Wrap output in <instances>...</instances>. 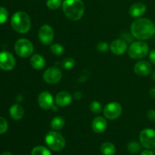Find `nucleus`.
Segmentation results:
<instances>
[{
    "label": "nucleus",
    "mask_w": 155,
    "mask_h": 155,
    "mask_svg": "<svg viewBox=\"0 0 155 155\" xmlns=\"http://www.w3.org/2000/svg\"><path fill=\"white\" fill-rule=\"evenodd\" d=\"M134 71L137 75L145 77L151 74L152 71V66L147 61H140L135 64Z\"/></svg>",
    "instance_id": "ddd939ff"
},
{
    "label": "nucleus",
    "mask_w": 155,
    "mask_h": 155,
    "mask_svg": "<svg viewBox=\"0 0 155 155\" xmlns=\"http://www.w3.org/2000/svg\"><path fill=\"white\" fill-rule=\"evenodd\" d=\"M75 65V61L71 58H68L62 61V67L64 69L70 70L73 68Z\"/></svg>",
    "instance_id": "bb28decb"
},
{
    "label": "nucleus",
    "mask_w": 155,
    "mask_h": 155,
    "mask_svg": "<svg viewBox=\"0 0 155 155\" xmlns=\"http://www.w3.org/2000/svg\"><path fill=\"white\" fill-rule=\"evenodd\" d=\"M131 33L139 40H146L155 33V25L148 18H139L132 24Z\"/></svg>",
    "instance_id": "f257e3e1"
},
{
    "label": "nucleus",
    "mask_w": 155,
    "mask_h": 155,
    "mask_svg": "<svg viewBox=\"0 0 155 155\" xmlns=\"http://www.w3.org/2000/svg\"><path fill=\"white\" fill-rule=\"evenodd\" d=\"M16 61L8 51L0 52V68L4 71H11L15 67Z\"/></svg>",
    "instance_id": "9b49d317"
},
{
    "label": "nucleus",
    "mask_w": 155,
    "mask_h": 155,
    "mask_svg": "<svg viewBox=\"0 0 155 155\" xmlns=\"http://www.w3.org/2000/svg\"><path fill=\"white\" fill-rule=\"evenodd\" d=\"M110 49L113 54L116 55H122L127 49V42L123 39H115L110 44Z\"/></svg>",
    "instance_id": "4468645a"
},
{
    "label": "nucleus",
    "mask_w": 155,
    "mask_h": 155,
    "mask_svg": "<svg viewBox=\"0 0 155 155\" xmlns=\"http://www.w3.org/2000/svg\"><path fill=\"white\" fill-rule=\"evenodd\" d=\"M38 103L41 108L49 110L54 107V99L51 94L48 92H42L38 96Z\"/></svg>",
    "instance_id": "f8f14e48"
},
{
    "label": "nucleus",
    "mask_w": 155,
    "mask_h": 155,
    "mask_svg": "<svg viewBox=\"0 0 155 155\" xmlns=\"http://www.w3.org/2000/svg\"><path fill=\"white\" fill-rule=\"evenodd\" d=\"M32 155H51L49 150L44 146H36L32 151Z\"/></svg>",
    "instance_id": "4be33fe9"
},
{
    "label": "nucleus",
    "mask_w": 155,
    "mask_h": 155,
    "mask_svg": "<svg viewBox=\"0 0 155 155\" xmlns=\"http://www.w3.org/2000/svg\"><path fill=\"white\" fill-rule=\"evenodd\" d=\"M92 127L95 133H104L107 127V122L102 117H96L92 121Z\"/></svg>",
    "instance_id": "dca6fc26"
},
{
    "label": "nucleus",
    "mask_w": 155,
    "mask_h": 155,
    "mask_svg": "<svg viewBox=\"0 0 155 155\" xmlns=\"http://www.w3.org/2000/svg\"><path fill=\"white\" fill-rule=\"evenodd\" d=\"M62 78V73L56 67L48 68L43 74V79L48 84H56Z\"/></svg>",
    "instance_id": "1a4fd4ad"
},
{
    "label": "nucleus",
    "mask_w": 155,
    "mask_h": 155,
    "mask_svg": "<svg viewBox=\"0 0 155 155\" xmlns=\"http://www.w3.org/2000/svg\"><path fill=\"white\" fill-rule=\"evenodd\" d=\"M15 49L17 54L21 58H27L33 52V45L27 39H20L15 44Z\"/></svg>",
    "instance_id": "423d86ee"
},
{
    "label": "nucleus",
    "mask_w": 155,
    "mask_h": 155,
    "mask_svg": "<svg viewBox=\"0 0 155 155\" xmlns=\"http://www.w3.org/2000/svg\"><path fill=\"white\" fill-rule=\"evenodd\" d=\"M116 151L115 146L110 142H104L101 146V152L104 155H114Z\"/></svg>",
    "instance_id": "aec40b11"
},
{
    "label": "nucleus",
    "mask_w": 155,
    "mask_h": 155,
    "mask_svg": "<svg viewBox=\"0 0 155 155\" xmlns=\"http://www.w3.org/2000/svg\"><path fill=\"white\" fill-rule=\"evenodd\" d=\"M67 18L71 21H79L85 12L84 3L82 0H64L62 5Z\"/></svg>",
    "instance_id": "f03ea898"
},
{
    "label": "nucleus",
    "mask_w": 155,
    "mask_h": 155,
    "mask_svg": "<svg viewBox=\"0 0 155 155\" xmlns=\"http://www.w3.org/2000/svg\"><path fill=\"white\" fill-rule=\"evenodd\" d=\"M133 37H134V36H133L132 33L130 34V33H127L122 35V39H124V41H126L127 42H131L132 41H133Z\"/></svg>",
    "instance_id": "7c9ffc66"
},
{
    "label": "nucleus",
    "mask_w": 155,
    "mask_h": 155,
    "mask_svg": "<svg viewBox=\"0 0 155 155\" xmlns=\"http://www.w3.org/2000/svg\"><path fill=\"white\" fill-rule=\"evenodd\" d=\"M54 30L48 24L42 26L39 30V41L44 45H49L54 39Z\"/></svg>",
    "instance_id": "9d476101"
},
{
    "label": "nucleus",
    "mask_w": 155,
    "mask_h": 155,
    "mask_svg": "<svg viewBox=\"0 0 155 155\" xmlns=\"http://www.w3.org/2000/svg\"><path fill=\"white\" fill-rule=\"evenodd\" d=\"M147 117L151 121H155V110H154V109H150L147 112Z\"/></svg>",
    "instance_id": "2f4dec72"
},
{
    "label": "nucleus",
    "mask_w": 155,
    "mask_h": 155,
    "mask_svg": "<svg viewBox=\"0 0 155 155\" xmlns=\"http://www.w3.org/2000/svg\"><path fill=\"white\" fill-rule=\"evenodd\" d=\"M89 107H90V110L95 114H99L102 110V106H101V103L98 102V101H92L90 103Z\"/></svg>",
    "instance_id": "b1692460"
},
{
    "label": "nucleus",
    "mask_w": 155,
    "mask_h": 155,
    "mask_svg": "<svg viewBox=\"0 0 155 155\" xmlns=\"http://www.w3.org/2000/svg\"><path fill=\"white\" fill-rule=\"evenodd\" d=\"M11 24L15 31L20 33H26L30 30L31 21L26 12H15L11 19Z\"/></svg>",
    "instance_id": "7ed1b4c3"
},
{
    "label": "nucleus",
    "mask_w": 155,
    "mask_h": 155,
    "mask_svg": "<svg viewBox=\"0 0 155 155\" xmlns=\"http://www.w3.org/2000/svg\"><path fill=\"white\" fill-rule=\"evenodd\" d=\"M122 114V106L118 102L114 101L107 104L104 108V114L108 120H116Z\"/></svg>",
    "instance_id": "6e6552de"
},
{
    "label": "nucleus",
    "mask_w": 155,
    "mask_h": 155,
    "mask_svg": "<svg viewBox=\"0 0 155 155\" xmlns=\"http://www.w3.org/2000/svg\"><path fill=\"white\" fill-rule=\"evenodd\" d=\"M151 77H152V80H154V81H155V71H154V72L152 73V76H151Z\"/></svg>",
    "instance_id": "e433bc0d"
},
{
    "label": "nucleus",
    "mask_w": 155,
    "mask_h": 155,
    "mask_svg": "<svg viewBox=\"0 0 155 155\" xmlns=\"http://www.w3.org/2000/svg\"><path fill=\"white\" fill-rule=\"evenodd\" d=\"M45 143L48 148L54 151H60L65 147V139L60 133L54 131H50L45 138Z\"/></svg>",
    "instance_id": "20e7f679"
},
{
    "label": "nucleus",
    "mask_w": 155,
    "mask_h": 155,
    "mask_svg": "<svg viewBox=\"0 0 155 155\" xmlns=\"http://www.w3.org/2000/svg\"><path fill=\"white\" fill-rule=\"evenodd\" d=\"M65 120L62 117L57 116L52 119L51 122V127L54 130H60L64 127Z\"/></svg>",
    "instance_id": "412c9836"
},
{
    "label": "nucleus",
    "mask_w": 155,
    "mask_h": 155,
    "mask_svg": "<svg viewBox=\"0 0 155 155\" xmlns=\"http://www.w3.org/2000/svg\"><path fill=\"white\" fill-rule=\"evenodd\" d=\"M46 5L51 10H56L61 5V0H47Z\"/></svg>",
    "instance_id": "393cba45"
},
{
    "label": "nucleus",
    "mask_w": 155,
    "mask_h": 155,
    "mask_svg": "<svg viewBox=\"0 0 155 155\" xmlns=\"http://www.w3.org/2000/svg\"><path fill=\"white\" fill-rule=\"evenodd\" d=\"M8 17V12L7 9L4 7L0 6V24H2L7 21Z\"/></svg>",
    "instance_id": "cd10ccee"
},
{
    "label": "nucleus",
    "mask_w": 155,
    "mask_h": 155,
    "mask_svg": "<svg viewBox=\"0 0 155 155\" xmlns=\"http://www.w3.org/2000/svg\"><path fill=\"white\" fill-rule=\"evenodd\" d=\"M30 64L34 69L42 70L45 65V60L40 54H35L30 58Z\"/></svg>",
    "instance_id": "a211bd4d"
},
{
    "label": "nucleus",
    "mask_w": 155,
    "mask_h": 155,
    "mask_svg": "<svg viewBox=\"0 0 155 155\" xmlns=\"http://www.w3.org/2000/svg\"><path fill=\"white\" fill-rule=\"evenodd\" d=\"M9 112H10V115L12 117V118L15 120H21L24 117V108H23L22 106L18 104L12 105L10 107Z\"/></svg>",
    "instance_id": "6ab92c4d"
},
{
    "label": "nucleus",
    "mask_w": 155,
    "mask_h": 155,
    "mask_svg": "<svg viewBox=\"0 0 155 155\" xmlns=\"http://www.w3.org/2000/svg\"><path fill=\"white\" fill-rule=\"evenodd\" d=\"M141 155H154V154L152 151H149V150H145V151H142Z\"/></svg>",
    "instance_id": "f704fd0d"
},
{
    "label": "nucleus",
    "mask_w": 155,
    "mask_h": 155,
    "mask_svg": "<svg viewBox=\"0 0 155 155\" xmlns=\"http://www.w3.org/2000/svg\"><path fill=\"white\" fill-rule=\"evenodd\" d=\"M110 48L108 45V44L107 42H104V41H101L97 45V49L98 50L101 52H106V51L108 50V48Z\"/></svg>",
    "instance_id": "c756f323"
},
{
    "label": "nucleus",
    "mask_w": 155,
    "mask_h": 155,
    "mask_svg": "<svg viewBox=\"0 0 155 155\" xmlns=\"http://www.w3.org/2000/svg\"><path fill=\"white\" fill-rule=\"evenodd\" d=\"M1 155H12V154L10 152H8V151H5V152H3Z\"/></svg>",
    "instance_id": "c9c22d12"
},
{
    "label": "nucleus",
    "mask_w": 155,
    "mask_h": 155,
    "mask_svg": "<svg viewBox=\"0 0 155 155\" xmlns=\"http://www.w3.org/2000/svg\"><path fill=\"white\" fill-rule=\"evenodd\" d=\"M149 59L151 63L155 65V49L151 50L149 53Z\"/></svg>",
    "instance_id": "473e14b6"
},
{
    "label": "nucleus",
    "mask_w": 155,
    "mask_h": 155,
    "mask_svg": "<svg viewBox=\"0 0 155 155\" xmlns=\"http://www.w3.org/2000/svg\"><path fill=\"white\" fill-rule=\"evenodd\" d=\"M64 48L63 45L61 44L56 43L51 46V51L55 55H61L64 53Z\"/></svg>",
    "instance_id": "5701e85b"
},
{
    "label": "nucleus",
    "mask_w": 155,
    "mask_h": 155,
    "mask_svg": "<svg viewBox=\"0 0 155 155\" xmlns=\"http://www.w3.org/2000/svg\"><path fill=\"white\" fill-rule=\"evenodd\" d=\"M142 145L148 149L155 148V130L152 129H145L139 135Z\"/></svg>",
    "instance_id": "0eeeda50"
},
{
    "label": "nucleus",
    "mask_w": 155,
    "mask_h": 155,
    "mask_svg": "<svg viewBox=\"0 0 155 155\" xmlns=\"http://www.w3.org/2000/svg\"><path fill=\"white\" fill-rule=\"evenodd\" d=\"M149 52V47L145 42L136 41L130 45L128 49V54L133 59H141L145 58Z\"/></svg>",
    "instance_id": "39448f33"
},
{
    "label": "nucleus",
    "mask_w": 155,
    "mask_h": 155,
    "mask_svg": "<svg viewBox=\"0 0 155 155\" xmlns=\"http://www.w3.org/2000/svg\"><path fill=\"white\" fill-rule=\"evenodd\" d=\"M141 150V145L139 142H131L128 145V151H130V153H137L138 151H139Z\"/></svg>",
    "instance_id": "a878e982"
},
{
    "label": "nucleus",
    "mask_w": 155,
    "mask_h": 155,
    "mask_svg": "<svg viewBox=\"0 0 155 155\" xmlns=\"http://www.w3.org/2000/svg\"><path fill=\"white\" fill-rule=\"evenodd\" d=\"M149 95L153 99L155 100V88H152V89H150L149 91Z\"/></svg>",
    "instance_id": "72a5a7b5"
},
{
    "label": "nucleus",
    "mask_w": 155,
    "mask_h": 155,
    "mask_svg": "<svg viewBox=\"0 0 155 155\" xmlns=\"http://www.w3.org/2000/svg\"><path fill=\"white\" fill-rule=\"evenodd\" d=\"M8 128V124L5 118L0 117V134L5 133Z\"/></svg>",
    "instance_id": "c85d7f7f"
},
{
    "label": "nucleus",
    "mask_w": 155,
    "mask_h": 155,
    "mask_svg": "<svg viewBox=\"0 0 155 155\" xmlns=\"http://www.w3.org/2000/svg\"><path fill=\"white\" fill-rule=\"evenodd\" d=\"M72 101V95L66 91L58 92L55 96V102L59 107H65L71 104Z\"/></svg>",
    "instance_id": "2eb2a0df"
},
{
    "label": "nucleus",
    "mask_w": 155,
    "mask_h": 155,
    "mask_svg": "<svg viewBox=\"0 0 155 155\" xmlns=\"http://www.w3.org/2000/svg\"><path fill=\"white\" fill-rule=\"evenodd\" d=\"M129 12L132 18H139L146 12V6L142 2H136L131 5Z\"/></svg>",
    "instance_id": "f3484780"
},
{
    "label": "nucleus",
    "mask_w": 155,
    "mask_h": 155,
    "mask_svg": "<svg viewBox=\"0 0 155 155\" xmlns=\"http://www.w3.org/2000/svg\"><path fill=\"white\" fill-rule=\"evenodd\" d=\"M154 154H155V151H154Z\"/></svg>",
    "instance_id": "4c0bfd02"
}]
</instances>
